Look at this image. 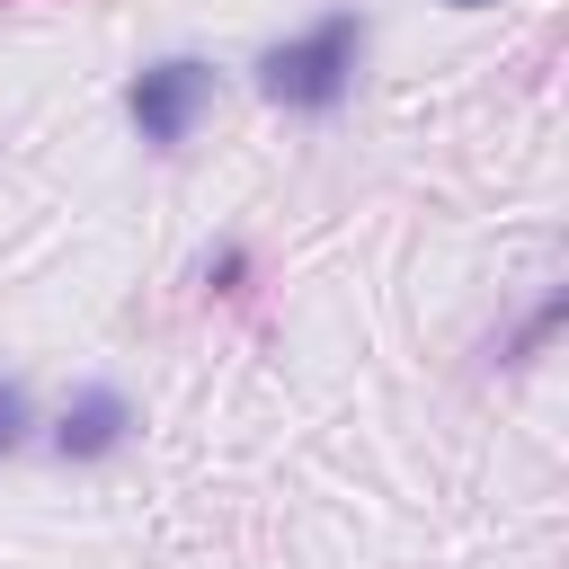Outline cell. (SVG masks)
<instances>
[{
    "mask_svg": "<svg viewBox=\"0 0 569 569\" xmlns=\"http://www.w3.org/2000/svg\"><path fill=\"white\" fill-rule=\"evenodd\" d=\"M116 427H124V400H116V391H89V400L62 418V453H107Z\"/></svg>",
    "mask_w": 569,
    "mask_h": 569,
    "instance_id": "3957f363",
    "label": "cell"
},
{
    "mask_svg": "<svg viewBox=\"0 0 569 569\" xmlns=\"http://www.w3.org/2000/svg\"><path fill=\"white\" fill-rule=\"evenodd\" d=\"M347 71H356V27L329 18V27H311L302 44H276V53H267V98H284V107H329V98L347 89Z\"/></svg>",
    "mask_w": 569,
    "mask_h": 569,
    "instance_id": "6da1fadb",
    "label": "cell"
},
{
    "mask_svg": "<svg viewBox=\"0 0 569 569\" xmlns=\"http://www.w3.org/2000/svg\"><path fill=\"white\" fill-rule=\"evenodd\" d=\"M196 107H204V71H196V62H160V71L133 80V124H142L151 142H178V133L196 124Z\"/></svg>",
    "mask_w": 569,
    "mask_h": 569,
    "instance_id": "7a4b0ae2",
    "label": "cell"
},
{
    "mask_svg": "<svg viewBox=\"0 0 569 569\" xmlns=\"http://www.w3.org/2000/svg\"><path fill=\"white\" fill-rule=\"evenodd\" d=\"M453 9H480V0H453Z\"/></svg>",
    "mask_w": 569,
    "mask_h": 569,
    "instance_id": "5b68a950",
    "label": "cell"
},
{
    "mask_svg": "<svg viewBox=\"0 0 569 569\" xmlns=\"http://www.w3.org/2000/svg\"><path fill=\"white\" fill-rule=\"evenodd\" d=\"M18 445V391H0V453Z\"/></svg>",
    "mask_w": 569,
    "mask_h": 569,
    "instance_id": "277c9868",
    "label": "cell"
}]
</instances>
